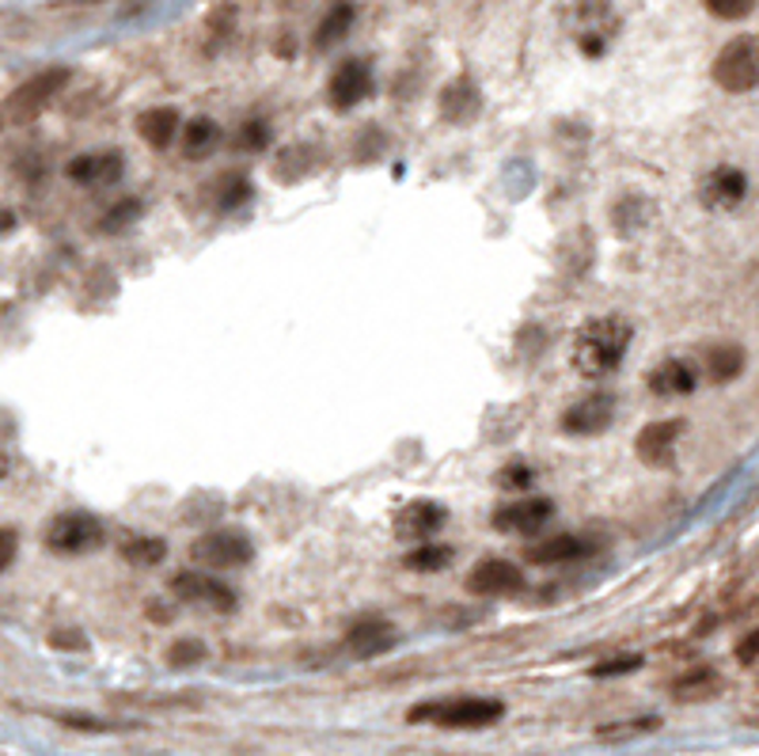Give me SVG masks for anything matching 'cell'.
I'll return each mask as SVG.
<instances>
[{
    "label": "cell",
    "mask_w": 759,
    "mask_h": 756,
    "mask_svg": "<svg viewBox=\"0 0 759 756\" xmlns=\"http://www.w3.org/2000/svg\"><path fill=\"white\" fill-rule=\"evenodd\" d=\"M630 346V324L619 316L588 319L574 339V366L585 377H607L619 369L623 354Z\"/></svg>",
    "instance_id": "6da1fadb"
},
{
    "label": "cell",
    "mask_w": 759,
    "mask_h": 756,
    "mask_svg": "<svg viewBox=\"0 0 759 756\" xmlns=\"http://www.w3.org/2000/svg\"><path fill=\"white\" fill-rule=\"evenodd\" d=\"M505 715V707L498 699H482V696H460V699H433V704H418L410 707V723H433L444 731H482V726H494Z\"/></svg>",
    "instance_id": "7a4b0ae2"
},
{
    "label": "cell",
    "mask_w": 759,
    "mask_h": 756,
    "mask_svg": "<svg viewBox=\"0 0 759 756\" xmlns=\"http://www.w3.org/2000/svg\"><path fill=\"white\" fill-rule=\"evenodd\" d=\"M252 555H255L252 540H247V532H239V529L202 532V537L191 544V559H194V566H202V571H236V566L252 563Z\"/></svg>",
    "instance_id": "3957f363"
},
{
    "label": "cell",
    "mask_w": 759,
    "mask_h": 756,
    "mask_svg": "<svg viewBox=\"0 0 759 756\" xmlns=\"http://www.w3.org/2000/svg\"><path fill=\"white\" fill-rule=\"evenodd\" d=\"M714 84L726 92H752L759 84V39L740 34L714 58Z\"/></svg>",
    "instance_id": "277c9868"
},
{
    "label": "cell",
    "mask_w": 759,
    "mask_h": 756,
    "mask_svg": "<svg viewBox=\"0 0 759 756\" xmlns=\"http://www.w3.org/2000/svg\"><path fill=\"white\" fill-rule=\"evenodd\" d=\"M50 551H61V555H84V551H95L103 544V524L92 518V513H58L47 532H42Z\"/></svg>",
    "instance_id": "5b68a950"
},
{
    "label": "cell",
    "mask_w": 759,
    "mask_h": 756,
    "mask_svg": "<svg viewBox=\"0 0 759 756\" xmlns=\"http://www.w3.org/2000/svg\"><path fill=\"white\" fill-rule=\"evenodd\" d=\"M65 80H69V69H47V73L23 80V84L16 88V92L8 95V103H4L8 122H16V126H20V122L39 119V114L50 106L53 95L65 88Z\"/></svg>",
    "instance_id": "8992f818"
},
{
    "label": "cell",
    "mask_w": 759,
    "mask_h": 756,
    "mask_svg": "<svg viewBox=\"0 0 759 756\" xmlns=\"http://www.w3.org/2000/svg\"><path fill=\"white\" fill-rule=\"evenodd\" d=\"M172 593L178 601H191V604H205V609H217V612H232L236 609V593L228 590L225 582H217L209 571H183L172 578Z\"/></svg>",
    "instance_id": "52a82bcc"
},
{
    "label": "cell",
    "mask_w": 759,
    "mask_h": 756,
    "mask_svg": "<svg viewBox=\"0 0 759 756\" xmlns=\"http://www.w3.org/2000/svg\"><path fill=\"white\" fill-rule=\"evenodd\" d=\"M612 418H615V399L604 396V391H593V396L566 407L562 430L574 433V438H596V433H604L612 426Z\"/></svg>",
    "instance_id": "ba28073f"
},
{
    "label": "cell",
    "mask_w": 759,
    "mask_h": 756,
    "mask_svg": "<svg viewBox=\"0 0 759 756\" xmlns=\"http://www.w3.org/2000/svg\"><path fill=\"white\" fill-rule=\"evenodd\" d=\"M468 590L479 593V597H505V593L524 590V571L509 559H482V563L471 566Z\"/></svg>",
    "instance_id": "9c48e42d"
},
{
    "label": "cell",
    "mask_w": 759,
    "mask_h": 756,
    "mask_svg": "<svg viewBox=\"0 0 759 756\" xmlns=\"http://www.w3.org/2000/svg\"><path fill=\"white\" fill-rule=\"evenodd\" d=\"M372 95V73L365 61H342V65L335 69V76H330L327 84V100L335 111H350V106H357L361 100H369Z\"/></svg>",
    "instance_id": "30bf717a"
},
{
    "label": "cell",
    "mask_w": 759,
    "mask_h": 756,
    "mask_svg": "<svg viewBox=\"0 0 759 756\" xmlns=\"http://www.w3.org/2000/svg\"><path fill=\"white\" fill-rule=\"evenodd\" d=\"M551 513H555V505L547 498H521V502L498 505L494 529L509 532V537H529V532H540L551 521Z\"/></svg>",
    "instance_id": "8fae6325"
},
{
    "label": "cell",
    "mask_w": 759,
    "mask_h": 756,
    "mask_svg": "<svg viewBox=\"0 0 759 756\" xmlns=\"http://www.w3.org/2000/svg\"><path fill=\"white\" fill-rule=\"evenodd\" d=\"M596 551L593 540L585 537H570V532H558V537H543L540 544H532L524 551V559L535 566H562V563H577V559H588Z\"/></svg>",
    "instance_id": "7c38bea8"
},
{
    "label": "cell",
    "mask_w": 759,
    "mask_h": 756,
    "mask_svg": "<svg viewBox=\"0 0 759 756\" xmlns=\"http://www.w3.org/2000/svg\"><path fill=\"white\" fill-rule=\"evenodd\" d=\"M444 521H449V513H444V505L437 502H407L403 510L396 513V537L399 540H430L437 532L444 529Z\"/></svg>",
    "instance_id": "4fadbf2b"
},
{
    "label": "cell",
    "mask_w": 759,
    "mask_h": 756,
    "mask_svg": "<svg viewBox=\"0 0 759 756\" xmlns=\"http://www.w3.org/2000/svg\"><path fill=\"white\" fill-rule=\"evenodd\" d=\"M676 438H680V422H676V418L673 422H649L646 430L638 433V441H634V452H638L642 464L665 468L676 452Z\"/></svg>",
    "instance_id": "5bb4252c"
},
{
    "label": "cell",
    "mask_w": 759,
    "mask_h": 756,
    "mask_svg": "<svg viewBox=\"0 0 759 756\" xmlns=\"http://www.w3.org/2000/svg\"><path fill=\"white\" fill-rule=\"evenodd\" d=\"M482 111V92L475 84H471L468 76L452 80L449 88L441 92V114L444 122H455V126H468V122H475Z\"/></svg>",
    "instance_id": "9a60e30c"
},
{
    "label": "cell",
    "mask_w": 759,
    "mask_h": 756,
    "mask_svg": "<svg viewBox=\"0 0 759 756\" xmlns=\"http://www.w3.org/2000/svg\"><path fill=\"white\" fill-rule=\"evenodd\" d=\"M69 180L73 183H88V186H103V183H114L122 172H126V160L119 153H88V156H76L69 160Z\"/></svg>",
    "instance_id": "2e32d148"
},
{
    "label": "cell",
    "mask_w": 759,
    "mask_h": 756,
    "mask_svg": "<svg viewBox=\"0 0 759 756\" xmlns=\"http://www.w3.org/2000/svg\"><path fill=\"white\" fill-rule=\"evenodd\" d=\"M391 646H396V627H391L388 620H361V624H353L350 635H346V651L357 657L388 654Z\"/></svg>",
    "instance_id": "e0dca14e"
},
{
    "label": "cell",
    "mask_w": 759,
    "mask_h": 756,
    "mask_svg": "<svg viewBox=\"0 0 759 756\" xmlns=\"http://www.w3.org/2000/svg\"><path fill=\"white\" fill-rule=\"evenodd\" d=\"M748 191V180L740 167H714L702 183V202L714 210H734Z\"/></svg>",
    "instance_id": "ac0fdd59"
},
{
    "label": "cell",
    "mask_w": 759,
    "mask_h": 756,
    "mask_svg": "<svg viewBox=\"0 0 759 756\" xmlns=\"http://www.w3.org/2000/svg\"><path fill=\"white\" fill-rule=\"evenodd\" d=\"M695 385H699V372L684 358H668L649 372V391L654 396H687V391H695Z\"/></svg>",
    "instance_id": "d6986e66"
},
{
    "label": "cell",
    "mask_w": 759,
    "mask_h": 756,
    "mask_svg": "<svg viewBox=\"0 0 759 756\" xmlns=\"http://www.w3.org/2000/svg\"><path fill=\"white\" fill-rule=\"evenodd\" d=\"M137 133L141 141L152 149H167L178 133V111L175 106H152V111H141L137 119Z\"/></svg>",
    "instance_id": "ffe728a7"
},
{
    "label": "cell",
    "mask_w": 759,
    "mask_h": 756,
    "mask_svg": "<svg viewBox=\"0 0 759 756\" xmlns=\"http://www.w3.org/2000/svg\"><path fill=\"white\" fill-rule=\"evenodd\" d=\"M220 145V130L213 119H194L183 126V156L186 160H205Z\"/></svg>",
    "instance_id": "44dd1931"
},
{
    "label": "cell",
    "mask_w": 759,
    "mask_h": 756,
    "mask_svg": "<svg viewBox=\"0 0 759 756\" xmlns=\"http://www.w3.org/2000/svg\"><path fill=\"white\" fill-rule=\"evenodd\" d=\"M718 688H721L718 673H714V670H695V673H687V677H680L673 684V696L680 699V704H695V699L718 696Z\"/></svg>",
    "instance_id": "7402d4cb"
},
{
    "label": "cell",
    "mask_w": 759,
    "mask_h": 756,
    "mask_svg": "<svg viewBox=\"0 0 759 756\" xmlns=\"http://www.w3.org/2000/svg\"><path fill=\"white\" fill-rule=\"evenodd\" d=\"M745 369V350L740 346H714L707 354V377L714 385H729Z\"/></svg>",
    "instance_id": "603a6c76"
},
{
    "label": "cell",
    "mask_w": 759,
    "mask_h": 756,
    "mask_svg": "<svg viewBox=\"0 0 759 756\" xmlns=\"http://www.w3.org/2000/svg\"><path fill=\"white\" fill-rule=\"evenodd\" d=\"M350 23H353V8L346 4V0H335V4L327 8L324 23H319V31H316V47H319V50H327L330 42L346 39V31H350Z\"/></svg>",
    "instance_id": "cb8c5ba5"
},
{
    "label": "cell",
    "mask_w": 759,
    "mask_h": 756,
    "mask_svg": "<svg viewBox=\"0 0 759 756\" xmlns=\"http://www.w3.org/2000/svg\"><path fill=\"white\" fill-rule=\"evenodd\" d=\"M407 563V571H418V574H433V571H444V566L452 563V548L449 544H430V540H425L422 548L418 551H410V555L403 559Z\"/></svg>",
    "instance_id": "d4e9b609"
},
{
    "label": "cell",
    "mask_w": 759,
    "mask_h": 756,
    "mask_svg": "<svg viewBox=\"0 0 759 756\" xmlns=\"http://www.w3.org/2000/svg\"><path fill=\"white\" fill-rule=\"evenodd\" d=\"M164 555H167V544L160 537H130L126 544H122V559L133 566H152Z\"/></svg>",
    "instance_id": "484cf974"
},
{
    "label": "cell",
    "mask_w": 759,
    "mask_h": 756,
    "mask_svg": "<svg viewBox=\"0 0 759 756\" xmlns=\"http://www.w3.org/2000/svg\"><path fill=\"white\" fill-rule=\"evenodd\" d=\"M660 731V718L657 715H646V718H627V723H612V726H601L596 737L601 742H630V737H642V734H654Z\"/></svg>",
    "instance_id": "4316f807"
},
{
    "label": "cell",
    "mask_w": 759,
    "mask_h": 756,
    "mask_svg": "<svg viewBox=\"0 0 759 756\" xmlns=\"http://www.w3.org/2000/svg\"><path fill=\"white\" fill-rule=\"evenodd\" d=\"M205 657V643H198V638H178V643H172V651H167V665L172 670H186V665H198Z\"/></svg>",
    "instance_id": "83f0119b"
},
{
    "label": "cell",
    "mask_w": 759,
    "mask_h": 756,
    "mask_svg": "<svg viewBox=\"0 0 759 756\" xmlns=\"http://www.w3.org/2000/svg\"><path fill=\"white\" fill-rule=\"evenodd\" d=\"M266 141H270V130H266L263 119H252L244 122L236 133V149H247V153H258V149H266Z\"/></svg>",
    "instance_id": "f1b7e54d"
},
{
    "label": "cell",
    "mask_w": 759,
    "mask_h": 756,
    "mask_svg": "<svg viewBox=\"0 0 759 756\" xmlns=\"http://www.w3.org/2000/svg\"><path fill=\"white\" fill-rule=\"evenodd\" d=\"M642 670V657L638 654H619V657H607V662L593 665V677H623V673Z\"/></svg>",
    "instance_id": "f546056e"
},
{
    "label": "cell",
    "mask_w": 759,
    "mask_h": 756,
    "mask_svg": "<svg viewBox=\"0 0 759 756\" xmlns=\"http://www.w3.org/2000/svg\"><path fill=\"white\" fill-rule=\"evenodd\" d=\"M710 16H718V20H745L748 12L756 8V0H707Z\"/></svg>",
    "instance_id": "4dcf8cb0"
},
{
    "label": "cell",
    "mask_w": 759,
    "mask_h": 756,
    "mask_svg": "<svg viewBox=\"0 0 759 756\" xmlns=\"http://www.w3.org/2000/svg\"><path fill=\"white\" fill-rule=\"evenodd\" d=\"M65 726H76V731H88V734H106L114 731L111 723H103V718H88V715H58Z\"/></svg>",
    "instance_id": "1f68e13d"
},
{
    "label": "cell",
    "mask_w": 759,
    "mask_h": 756,
    "mask_svg": "<svg viewBox=\"0 0 759 756\" xmlns=\"http://www.w3.org/2000/svg\"><path fill=\"white\" fill-rule=\"evenodd\" d=\"M53 646H61V651H84V635H76V631H53L50 635Z\"/></svg>",
    "instance_id": "d6a6232c"
},
{
    "label": "cell",
    "mask_w": 759,
    "mask_h": 756,
    "mask_svg": "<svg viewBox=\"0 0 759 756\" xmlns=\"http://www.w3.org/2000/svg\"><path fill=\"white\" fill-rule=\"evenodd\" d=\"M737 657H740L745 665H752V662H756V657H759V631H748V635L740 638Z\"/></svg>",
    "instance_id": "836d02e7"
},
{
    "label": "cell",
    "mask_w": 759,
    "mask_h": 756,
    "mask_svg": "<svg viewBox=\"0 0 759 756\" xmlns=\"http://www.w3.org/2000/svg\"><path fill=\"white\" fill-rule=\"evenodd\" d=\"M498 483L502 487H529L532 483V476H529V468H502V476H498Z\"/></svg>",
    "instance_id": "e575fe53"
},
{
    "label": "cell",
    "mask_w": 759,
    "mask_h": 756,
    "mask_svg": "<svg viewBox=\"0 0 759 756\" xmlns=\"http://www.w3.org/2000/svg\"><path fill=\"white\" fill-rule=\"evenodd\" d=\"M244 198H252V186H247L244 180H232L228 191H225V206H239Z\"/></svg>",
    "instance_id": "d590c367"
},
{
    "label": "cell",
    "mask_w": 759,
    "mask_h": 756,
    "mask_svg": "<svg viewBox=\"0 0 759 756\" xmlns=\"http://www.w3.org/2000/svg\"><path fill=\"white\" fill-rule=\"evenodd\" d=\"M133 217H137V202H130V206H126V210H122V206H119V210H114V213H111V217H106V221H103V228H114V225H126V221H133Z\"/></svg>",
    "instance_id": "8d00e7d4"
},
{
    "label": "cell",
    "mask_w": 759,
    "mask_h": 756,
    "mask_svg": "<svg viewBox=\"0 0 759 756\" xmlns=\"http://www.w3.org/2000/svg\"><path fill=\"white\" fill-rule=\"evenodd\" d=\"M12 559H16V532L4 529V566H12Z\"/></svg>",
    "instance_id": "74e56055"
}]
</instances>
